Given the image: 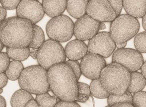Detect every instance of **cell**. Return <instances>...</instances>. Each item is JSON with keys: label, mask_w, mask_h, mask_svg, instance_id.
Wrapping results in <instances>:
<instances>
[{"label": "cell", "mask_w": 146, "mask_h": 107, "mask_svg": "<svg viewBox=\"0 0 146 107\" xmlns=\"http://www.w3.org/2000/svg\"><path fill=\"white\" fill-rule=\"evenodd\" d=\"M21 0H1L2 7L9 10H12L17 8Z\"/></svg>", "instance_id": "obj_31"}, {"label": "cell", "mask_w": 146, "mask_h": 107, "mask_svg": "<svg viewBox=\"0 0 146 107\" xmlns=\"http://www.w3.org/2000/svg\"><path fill=\"white\" fill-rule=\"evenodd\" d=\"M67 0H43L42 5L47 16L54 18L63 14L67 9Z\"/></svg>", "instance_id": "obj_15"}, {"label": "cell", "mask_w": 146, "mask_h": 107, "mask_svg": "<svg viewBox=\"0 0 146 107\" xmlns=\"http://www.w3.org/2000/svg\"><path fill=\"white\" fill-rule=\"evenodd\" d=\"M26 107H39V106L38 105V104L37 103L36 100L35 101L34 99H32L30 100V101H29L27 103L26 106Z\"/></svg>", "instance_id": "obj_37"}, {"label": "cell", "mask_w": 146, "mask_h": 107, "mask_svg": "<svg viewBox=\"0 0 146 107\" xmlns=\"http://www.w3.org/2000/svg\"><path fill=\"white\" fill-rule=\"evenodd\" d=\"M120 103H130L133 104V96L132 93L127 91L122 95L110 94L108 98V104L109 107H112L113 105Z\"/></svg>", "instance_id": "obj_25"}, {"label": "cell", "mask_w": 146, "mask_h": 107, "mask_svg": "<svg viewBox=\"0 0 146 107\" xmlns=\"http://www.w3.org/2000/svg\"><path fill=\"white\" fill-rule=\"evenodd\" d=\"M65 63L69 65V66L71 67V68L73 69L78 81H79L81 76L82 74L80 64L78 62L77 60H69L67 61H66Z\"/></svg>", "instance_id": "obj_30"}, {"label": "cell", "mask_w": 146, "mask_h": 107, "mask_svg": "<svg viewBox=\"0 0 146 107\" xmlns=\"http://www.w3.org/2000/svg\"><path fill=\"white\" fill-rule=\"evenodd\" d=\"M100 79L110 94L122 95L128 90L131 72L122 65L112 62L107 65L102 71Z\"/></svg>", "instance_id": "obj_3"}, {"label": "cell", "mask_w": 146, "mask_h": 107, "mask_svg": "<svg viewBox=\"0 0 146 107\" xmlns=\"http://www.w3.org/2000/svg\"><path fill=\"white\" fill-rule=\"evenodd\" d=\"M0 45H1V47H0V51H2L3 50V49H4V47L5 45L3 44V43L2 41H1L0 42Z\"/></svg>", "instance_id": "obj_44"}, {"label": "cell", "mask_w": 146, "mask_h": 107, "mask_svg": "<svg viewBox=\"0 0 146 107\" xmlns=\"http://www.w3.org/2000/svg\"><path fill=\"white\" fill-rule=\"evenodd\" d=\"M112 62L122 65L130 72L141 69L144 62L141 53L137 49L125 47L118 49L114 52Z\"/></svg>", "instance_id": "obj_8"}, {"label": "cell", "mask_w": 146, "mask_h": 107, "mask_svg": "<svg viewBox=\"0 0 146 107\" xmlns=\"http://www.w3.org/2000/svg\"><path fill=\"white\" fill-rule=\"evenodd\" d=\"M82 73L88 79H99L102 71L107 65L104 57L94 53L88 52L82 59L80 63Z\"/></svg>", "instance_id": "obj_11"}, {"label": "cell", "mask_w": 146, "mask_h": 107, "mask_svg": "<svg viewBox=\"0 0 146 107\" xmlns=\"http://www.w3.org/2000/svg\"><path fill=\"white\" fill-rule=\"evenodd\" d=\"M3 92L2 88H1V94H2Z\"/></svg>", "instance_id": "obj_45"}, {"label": "cell", "mask_w": 146, "mask_h": 107, "mask_svg": "<svg viewBox=\"0 0 146 107\" xmlns=\"http://www.w3.org/2000/svg\"><path fill=\"white\" fill-rule=\"evenodd\" d=\"M116 43L108 32H98L91 39L88 45L89 53H94L104 58H108L115 52Z\"/></svg>", "instance_id": "obj_9"}, {"label": "cell", "mask_w": 146, "mask_h": 107, "mask_svg": "<svg viewBox=\"0 0 146 107\" xmlns=\"http://www.w3.org/2000/svg\"><path fill=\"white\" fill-rule=\"evenodd\" d=\"M112 107H133L134 105L133 104L130 103H117L113 105Z\"/></svg>", "instance_id": "obj_36"}, {"label": "cell", "mask_w": 146, "mask_h": 107, "mask_svg": "<svg viewBox=\"0 0 146 107\" xmlns=\"http://www.w3.org/2000/svg\"><path fill=\"white\" fill-rule=\"evenodd\" d=\"M65 52L66 57L69 60H79L88 53V46L84 41L76 39L67 44Z\"/></svg>", "instance_id": "obj_14"}, {"label": "cell", "mask_w": 146, "mask_h": 107, "mask_svg": "<svg viewBox=\"0 0 146 107\" xmlns=\"http://www.w3.org/2000/svg\"><path fill=\"white\" fill-rule=\"evenodd\" d=\"M56 107H80L75 101H67L60 100L55 106Z\"/></svg>", "instance_id": "obj_33"}, {"label": "cell", "mask_w": 146, "mask_h": 107, "mask_svg": "<svg viewBox=\"0 0 146 107\" xmlns=\"http://www.w3.org/2000/svg\"><path fill=\"white\" fill-rule=\"evenodd\" d=\"M123 7L128 14L142 18L146 14V0H123Z\"/></svg>", "instance_id": "obj_16"}, {"label": "cell", "mask_w": 146, "mask_h": 107, "mask_svg": "<svg viewBox=\"0 0 146 107\" xmlns=\"http://www.w3.org/2000/svg\"><path fill=\"white\" fill-rule=\"evenodd\" d=\"M32 1H38V0H32Z\"/></svg>", "instance_id": "obj_46"}, {"label": "cell", "mask_w": 146, "mask_h": 107, "mask_svg": "<svg viewBox=\"0 0 146 107\" xmlns=\"http://www.w3.org/2000/svg\"><path fill=\"white\" fill-rule=\"evenodd\" d=\"M8 78L5 72L0 74V87L3 88L6 86L8 83Z\"/></svg>", "instance_id": "obj_34"}, {"label": "cell", "mask_w": 146, "mask_h": 107, "mask_svg": "<svg viewBox=\"0 0 146 107\" xmlns=\"http://www.w3.org/2000/svg\"><path fill=\"white\" fill-rule=\"evenodd\" d=\"M146 85V79L142 73L137 71L131 72V80L127 91L135 93L142 91Z\"/></svg>", "instance_id": "obj_18"}, {"label": "cell", "mask_w": 146, "mask_h": 107, "mask_svg": "<svg viewBox=\"0 0 146 107\" xmlns=\"http://www.w3.org/2000/svg\"><path fill=\"white\" fill-rule=\"evenodd\" d=\"M127 43H120V44H116V45L118 49H123L126 47Z\"/></svg>", "instance_id": "obj_42"}, {"label": "cell", "mask_w": 146, "mask_h": 107, "mask_svg": "<svg viewBox=\"0 0 146 107\" xmlns=\"http://www.w3.org/2000/svg\"><path fill=\"white\" fill-rule=\"evenodd\" d=\"M33 36L30 44L31 49H38L45 42V34L43 30L36 24H33Z\"/></svg>", "instance_id": "obj_23"}, {"label": "cell", "mask_w": 146, "mask_h": 107, "mask_svg": "<svg viewBox=\"0 0 146 107\" xmlns=\"http://www.w3.org/2000/svg\"><path fill=\"white\" fill-rule=\"evenodd\" d=\"M134 45L141 53H146V31L137 34L134 39Z\"/></svg>", "instance_id": "obj_27"}, {"label": "cell", "mask_w": 146, "mask_h": 107, "mask_svg": "<svg viewBox=\"0 0 146 107\" xmlns=\"http://www.w3.org/2000/svg\"><path fill=\"white\" fill-rule=\"evenodd\" d=\"M19 84L22 89L36 95L47 92L51 89L48 70L40 65L24 69L19 79Z\"/></svg>", "instance_id": "obj_4"}, {"label": "cell", "mask_w": 146, "mask_h": 107, "mask_svg": "<svg viewBox=\"0 0 146 107\" xmlns=\"http://www.w3.org/2000/svg\"><path fill=\"white\" fill-rule=\"evenodd\" d=\"M36 100L40 107H55L58 102L56 97L52 96L47 92L36 95Z\"/></svg>", "instance_id": "obj_24"}, {"label": "cell", "mask_w": 146, "mask_h": 107, "mask_svg": "<svg viewBox=\"0 0 146 107\" xmlns=\"http://www.w3.org/2000/svg\"><path fill=\"white\" fill-rule=\"evenodd\" d=\"M106 28V26L105 24H104V22H100V30H105Z\"/></svg>", "instance_id": "obj_43"}, {"label": "cell", "mask_w": 146, "mask_h": 107, "mask_svg": "<svg viewBox=\"0 0 146 107\" xmlns=\"http://www.w3.org/2000/svg\"><path fill=\"white\" fill-rule=\"evenodd\" d=\"M51 90L60 100L76 101L78 80L71 67L66 63L55 65L48 70Z\"/></svg>", "instance_id": "obj_1"}, {"label": "cell", "mask_w": 146, "mask_h": 107, "mask_svg": "<svg viewBox=\"0 0 146 107\" xmlns=\"http://www.w3.org/2000/svg\"><path fill=\"white\" fill-rule=\"evenodd\" d=\"M7 53L11 59L14 60L23 61L30 56V47H27L23 49L7 47Z\"/></svg>", "instance_id": "obj_21"}, {"label": "cell", "mask_w": 146, "mask_h": 107, "mask_svg": "<svg viewBox=\"0 0 146 107\" xmlns=\"http://www.w3.org/2000/svg\"><path fill=\"white\" fill-rule=\"evenodd\" d=\"M142 25H143V27L144 30L146 31V14L143 17Z\"/></svg>", "instance_id": "obj_41"}, {"label": "cell", "mask_w": 146, "mask_h": 107, "mask_svg": "<svg viewBox=\"0 0 146 107\" xmlns=\"http://www.w3.org/2000/svg\"><path fill=\"white\" fill-rule=\"evenodd\" d=\"M89 0H67V10L74 18H80L87 14Z\"/></svg>", "instance_id": "obj_17"}, {"label": "cell", "mask_w": 146, "mask_h": 107, "mask_svg": "<svg viewBox=\"0 0 146 107\" xmlns=\"http://www.w3.org/2000/svg\"><path fill=\"white\" fill-rule=\"evenodd\" d=\"M16 9L17 16L28 20L33 24L40 22L45 13L43 5L38 1L21 0Z\"/></svg>", "instance_id": "obj_13"}, {"label": "cell", "mask_w": 146, "mask_h": 107, "mask_svg": "<svg viewBox=\"0 0 146 107\" xmlns=\"http://www.w3.org/2000/svg\"><path fill=\"white\" fill-rule=\"evenodd\" d=\"M7 9L3 7H1L0 8V21L1 22H3L6 19Z\"/></svg>", "instance_id": "obj_35"}, {"label": "cell", "mask_w": 146, "mask_h": 107, "mask_svg": "<svg viewBox=\"0 0 146 107\" xmlns=\"http://www.w3.org/2000/svg\"><path fill=\"white\" fill-rule=\"evenodd\" d=\"M141 73L142 74L144 75V77H145L146 79V61H145L142 65V67L141 68Z\"/></svg>", "instance_id": "obj_39"}, {"label": "cell", "mask_w": 146, "mask_h": 107, "mask_svg": "<svg viewBox=\"0 0 146 107\" xmlns=\"http://www.w3.org/2000/svg\"><path fill=\"white\" fill-rule=\"evenodd\" d=\"M34 99L31 93L24 89L16 91L11 100V105L13 107H24L30 100Z\"/></svg>", "instance_id": "obj_19"}, {"label": "cell", "mask_w": 146, "mask_h": 107, "mask_svg": "<svg viewBox=\"0 0 146 107\" xmlns=\"http://www.w3.org/2000/svg\"><path fill=\"white\" fill-rule=\"evenodd\" d=\"M10 58L7 53H1L0 54V72H5L10 64Z\"/></svg>", "instance_id": "obj_29"}, {"label": "cell", "mask_w": 146, "mask_h": 107, "mask_svg": "<svg viewBox=\"0 0 146 107\" xmlns=\"http://www.w3.org/2000/svg\"><path fill=\"white\" fill-rule=\"evenodd\" d=\"M89 85L85 83L78 82V96L76 101L80 103H85L91 95Z\"/></svg>", "instance_id": "obj_26"}, {"label": "cell", "mask_w": 146, "mask_h": 107, "mask_svg": "<svg viewBox=\"0 0 146 107\" xmlns=\"http://www.w3.org/2000/svg\"><path fill=\"white\" fill-rule=\"evenodd\" d=\"M33 36V24L28 20L13 16L1 22L0 39L7 47L23 49L29 47Z\"/></svg>", "instance_id": "obj_2"}, {"label": "cell", "mask_w": 146, "mask_h": 107, "mask_svg": "<svg viewBox=\"0 0 146 107\" xmlns=\"http://www.w3.org/2000/svg\"><path fill=\"white\" fill-rule=\"evenodd\" d=\"M37 49H31V50L30 56L34 59H36L37 58V54H38V50Z\"/></svg>", "instance_id": "obj_38"}, {"label": "cell", "mask_w": 146, "mask_h": 107, "mask_svg": "<svg viewBox=\"0 0 146 107\" xmlns=\"http://www.w3.org/2000/svg\"><path fill=\"white\" fill-rule=\"evenodd\" d=\"M100 22L86 14L76 22L74 24V34L78 39L90 41L100 30Z\"/></svg>", "instance_id": "obj_12"}, {"label": "cell", "mask_w": 146, "mask_h": 107, "mask_svg": "<svg viewBox=\"0 0 146 107\" xmlns=\"http://www.w3.org/2000/svg\"><path fill=\"white\" fill-rule=\"evenodd\" d=\"M113 8L116 12L117 16H119L122 12L123 6V0H108Z\"/></svg>", "instance_id": "obj_32"}, {"label": "cell", "mask_w": 146, "mask_h": 107, "mask_svg": "<svg viewBox=\"0 0 146 107\" xmlns=\"http://www.w3.org/2000/svg\"><path fill=\"white\" fill-rule=\"evenodd\" d=\"M24 67L20 61H11L6 71L5 72L9 80L15 81L19 79Z\"/></svg>", "instance_id": "obj_20"}, {"label": "cell", "mask_w": 146, "mask_h": 107, "mask_svg": "<svg viewBox=\"0 0 146 107\" xmlns=\"http://www.w3.org/2000/svg\"><path fill=\"white\" fill-rule=\"evenodd\" d=\"M0 107H6V102L4 98L1 96H0Z\"/></svg>", "instance_id": "obj_40"}, {"label": "cell", "mask_w": 146, "mask_h": 107, "mask_svg": "<svg viewBox=\"0 0 146 107\" xmlns=\"http://www.w3.org/2000/svg\"><path fill=\"white\" fill-rule=\"evenodd\" d=\"M140 23L137 18L130 14H121L112 21L110 33L116 44L127 41L138 33Z\"/></svg>", "instance_id": "obj_5"}, {"label": "cell", "mask_w": 146, "mask_h": 107, "mask_svg": "<svg viewBox=\"0 0 146 107\" xmlns=\"http://www.w3.org/2000/svg\"><path fill=\"white\" fill-rule=\"evenodd\" d=\"M133 104L134 107H146V92L139 91L133 96Z\"/></svg>", "instance_id": "obj_28"}, {"label": "cell", "mask_w": 146, "mask_h": 107, "mask_svg": "<svg viewBox=\"0 0 146 107\" xmlns=\"http://www.w3.org/2000/svg\"><path fill=\"white\" fill-rule=\"evenodd\" d=\"M90 87L92 95L98 99L108 98L110 94L103 86L100 78L92 80Z\"/></svg>", "instance_id": "obj_22"}, {"label": "cell", "mask_w": 146, "mask_h": 107, "mask_svg": "<svg viewBox=\"0 0 146 107\" xmlns=\"http://www.w3.org/2000/svg\"><path fill=\"white\" fill-rule=\"evenodd\" d=\"M74 30L73 20L64 14L52 18L46 26V32L49 38L60 43H65L71 39Z\"/></svg>", "instance_id": "obj_7"}, {"label": "cell", "mask_w": 146, "mask_h": 107, "mask_svg": "<svg viewBox=\"0 0 146 107\" xmlns=\"http://www.w3.org/2000/svg\"><path fill=\"white\" fill-rule=\"evenodd\" d=\"M87 14L100 22H112L117 16L108 0H89Z\"/></svg>", "instance_id": "obj_10"}, {"label": "cell", "mask_w": 146, "mask_h": 107, "mask_svg": "<svg viewBox=\"0 0 146 107\" xmlns=\"http://www.w3.org/2000/svg\"><path fill=\"white\" fill-rule=\"evenodd\" d=\"M65 49L60 42L50 39L45 41L38 49V64L48 70L55 65L66 62Z\"/></svg>", "instance_id": "obj_6"}]
</instances>
